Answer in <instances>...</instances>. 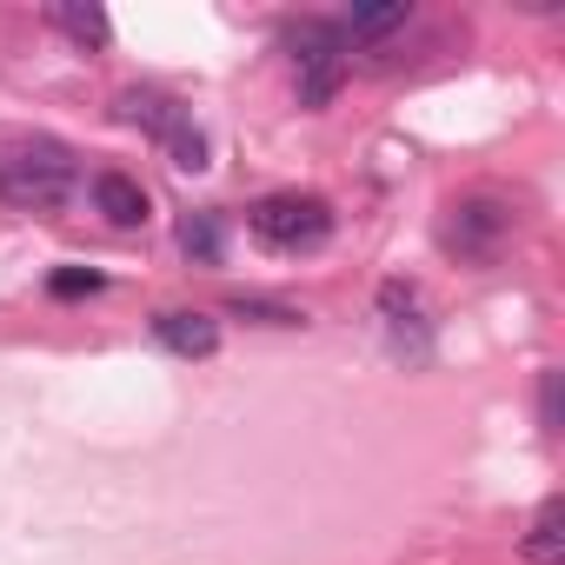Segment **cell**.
Here are the masks:
<instances>
[{
    "label": "cell",
    "instance_id": "1",
    "mask_svg": "<svg viewBox=\"0 0 565 565\" xmlns=\"http://www.w3.org/2000/svg\"><path fill=\"white\" fill-rule=\"evenodd\" d=\"M81 186V160L67 140H14L8 153H0V200H8L14 213H61Z\"/></svg>",
    "mask_w": 565,
    "mask_h": 565
},
{
    "label": "cell",
    "instance_id": "2",
    "mask_svg": "<svg viewBox=\"0 0 565 565\" xmlns=\"http://www.w3.org/2000/svg\"><path fill=\"white\" fill-rule=\"evenodd\" d=\"M114 114H120L127 127L153 134L180 173H206L213 147H206V134H200V120H193V107H186V100H173V94H160V87H127V94L114 100Z\"/></svg>",
    "mask_w": 565,
    "mask_h": 565
},
{
    "label": "cell",
    "instance_id": "3",
    "mask_svg": "<svg viewBox=\"0 0 565 565\" xmlns=\"http://www.w3.org/2000/svg\"><path fill=\"white\" fill-rule=\"evenodd\" d=\"M246 226L273 253H320L333 239V200H320V193H259L246 206Z\"/></svg>",
    "mask_w": 565,
    "mask_h": 565
},
{
    "label": "cell",
    "instance_id": "4",
    "mask_svg": "<svg viewBox=\"0 0 565 565\" xmlns=\"http://www.w3.org/2000/svg\"><path fill=\"white\" fill-rule=\"evenodd\" d=\"M279 47L294 54V67H300V107H327L333 94H340V74H347V34H340V21H320V14H307V21H287L279 28Z\"/></svg>",
    "mask_w": 565,
    "mask_h": 565
},
{
    "label": "cell",
    "instance_id": "5",
    "mask_svg": "<svg viewBox=\"0 0 565 565\" xmlns=\"http://www.w3.org/2000/svg\"><path fill=\"white\" fill-rule=\"evenodd\" d=\"M512 226H519V206H512V200H499V193H466V200L446 206L439 246H446L452 259H466V266H486V259L505 253Z\"/></svg>",
    "mask_w": 565,
    "mask_h": 565
},
{
    "label": "cell",
    "instance_id": "6",
    "mask_svg": "<svg viewBox=\"0 0 565 565\" xmlns=\"http://www.w3.org/2000/svg\"><path fill=\"white\" fill-rule=\"evenodd\" d=\"M87 193H94V213H100L107 226H120V233H134V226H147V220H153L147 186H140L134 173H120V167H100V173L87 180Z\"/></svg>",
    "mask_w": 565,
    "mask_h": 565
},
{
    "label": "cell",
    "instance_id": "7",
    "mask_svg": "<svg viewBox=\"0 0 565 565\" xmlns=\"http://www.w3.org/2000/svg\"><path fill=\"white\" fill-rule=\"evenodd\" d=\"M153 340L173 360H213L220 353V320L193 313V307H167V313H153Z\"/></svg>",
    "mask_w": 565,
    "mask_h": 565
},
{
    "label": "cell",
    "instance_id": "8",
    "mask_svg": "<svg viewBox=\"0 0 565 565\" xmlns=\"http://www.w3.org/2000/svg\"><path fill=\"white\" fill-rule=\"evenodd\" d=\"M380 313H386V340H393V353L419 366V360L433 353V340H426V327H419V294L406 287V279H386V287H380Z\"/></svg>",
    "mask_w": 565,
    "mask_h": 565
},
{
    "label": "cell",
    "instance_id": "9",
    "mask_svg": "<svg viewBox=\"0 0 565 565\" xmlns=\"http://www.w3.org/2000/svg\"><path fill=\"white\" fill-rule=\"evenodd\" d=\"M173 239H180V253H186L193 266H220V259H226V220H220V206H193V213H180Z\"/></svg>",
    "mask_w": 565,
    "mask_h": 565
},
{
    "label": "cell",
    "instance_id": "10",
    "mask_svg": "<svg viewBox=\"0 0 565 565\" xmlns=\"http://www.w3.org/2000/svg\"><path fill=\"white\" fill-rule=\"evenodd\" d=\"M565 558V499H545L525 532V565H558Z\"/></svg>",
    "mask_w": 565,
    "mask_h": 565
},
{
    "label": "cell",
    "instance_id": "11",
    "mask_svg": "<svg viewBox=\"0 0 565 565\" xmlns=\"http://www.w3.org/2000/svg\"><path fill=\"white\" fill-rule=\"evenodd\" d=\"M406 21H413L406 0H386V8H353V14L340 21V34H347V47H353V41H386V34H399Z\"/></svg>",
    "mask_w": 565,
    "mask_h": 565
},
{
    "label": "cell",
    "instance_id": "12",
    "mask_svg": "<svg viewBox=\"0 0 565 565\" xmlns=\"http://www.w3.org/2000/svg\"><path fill=\"white\" fill-rule=\"evenodd\" d=\"M47 21L74 41V47H107L114 41V21L100 8H47Z\"/></svg>",
    "mask_w": 565,
    "mask_h": 565
},
{
    "label": "cell",
    "instance_id": "13",
    "mask_svg": "<svg viewBox=\"0 0 565 565\" xmlns=\"http://www.w3.org/2000/svg\"><path fill=\"white\" fill-rule=\"evenodd\" d=\"M226 313H233V320H253V327H300V320H307L300 307H287V300H259V294H233Z\"/></svg>",
    "mask_w": 565,
    "mask_h": 565
},
{
    "label": "cell",
    "instance_id": "14",
    "mask_svg": "<svg viewBox=\"0 0 565 565\" xmlns=\"http://www.w3.org/2000/svg\"><path fill=\"white\" fill-rule=\"evenodd\" d=\"M107 287V273H94V266H54L47 273V294L54 300H87V294H100Z\"/></svg>",
    "mask_w": 565,
    "mask_h": 565
},
{
    "label": "cell",
    "instance_id": "15",
    "mask_svg": "<svg viewBox=\"0 0 565 565\" xmlns=\"http://www.w3.org/2000/svg\"><path fill=\"white\" fill-rule=\"evenodd\" d=\"M539 426L558 433V373H539Z\"/></svg>",
    "mask_w": 565,
    "mask_h": 565
}]
</instances>
